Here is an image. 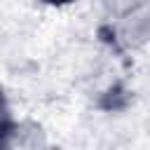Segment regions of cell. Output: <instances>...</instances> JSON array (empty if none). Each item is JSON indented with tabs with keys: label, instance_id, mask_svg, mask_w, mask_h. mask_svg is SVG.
Instances as JSON below:
<instances>
[{
	"label": "cell",
	"instance_id": "cell-1",
	"mask_svg": "<svg viewBox=\"0 0 150 150\" xmlns=\"http://www.w3.org/2000/svg\"><path fill=\"white\" fill-rule=\"evenodd\" d=\"M16 131V124L9 115V108H7V101L0 91V150H9L12 145V136Z\"/></svg>",
	"mask_w": 150,
	"mask_h": 150
},
{
	"label": "cell",
	"instance_id": "cell-2",
	"mask_svg": "<svg viewBox=\"0 0 150 150\" xmlns=\"http://www.w3.org/2000/svg\"><path fill=\"white\" fill-rule=\"evenodd\" d=\"M45 2H49V5H68L73 0H45Z\"/></svg>",
	"mask_w": 150,
	"mask_h": 150
}]
</instances>
